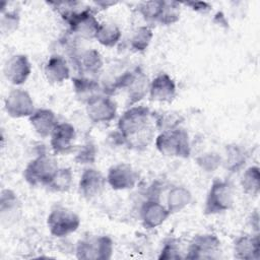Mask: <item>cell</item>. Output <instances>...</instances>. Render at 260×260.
Returning <instances> with one entry per match:
<instances>
[{"instance_id": "cell-8", "label": "cell", "mask_w": 260, "mask_h": 260, "mask_svg": "<svg viewBox=\"0 0 260 260\" xmlns=\"http://www.w3.org/2000/svg\"><path fill=\"white\" fill-rule=\"evenodd\" d=\"M221 251V243L214 234H199L193 237L185 254L186 259H216Z\"/></svg>"}, {"instance_id": "cell-6", "label": "cell", "mask_w": 260, "mask_h": 260, "mask_svg": "<svg viewBox=\"0 0 260 260\" xmlns=\"http://www.w3.org/2000/svg\"><path fill=\"white\" fill-rule=\"evenodd\" d=\"M80 225V217L73 210L64 206H55L47 217L50 234L56 238H65L75 233Z\"/></svg>"}, {"instance_id": "cell-13", "label": "cell", "mask_w": 260, "mask_h": 260, "mask_svg": "<svg viewBox=\"0 0 260 260\" xmlns=\"http://www.w3.org/2000/svg\"><path fill=\"white\" fill-rule=\"evenodd\" d=\"M31 64L24 54H14L4 63L3 74L5 79L16 86L23 84L31 74Z\"/></svg>"}, {"instance_id": "cell-12", "label": "cell", "mask_w": 260, "mask_h": 260, "mask_svg": "<svg viewBox=\"0 0 260 260\" xmlns=\"http://www.w3.org/2000/svg\"><path fill=\"white\" fill-rule=\"evenodd\" d=\"M107 184L117 191L129 190L136 186L139 175L128 162H118L113 165L106 176Z\"/></svg>"}, {"instance_id": "cell-33", "label": "cell", "mask_w": 260, "mask_h": 260, "mask_svg": "<svg viewBox=\"0 0 260 260\" xmlns=\"http://www.w3.org/2000/svg\"><path fill=\"white\" fill-rule=\"evenodd\" d=\"M196 165L205 173H213L222 165V156L216 151H206L195 157Z\"/></svg>"}, {"instance_id": "cell-26", "label": "cell", "mask_w": 260, "mask_h": 260, "mask_svg": "<svg viewBox=\"0 0 260 260\" xmlns=\"http://www.w3.org/2000/svg\"><path fill=\"white\" fill-rule=\"evenodd\" d=\"M121 37V29L116 23L111 21H104L100 23L94 36V40H96L99 44L106 48H113L120 42Z\"/></svg>"}, {"instance_id": "cell-28", "label": "cell", "mask_w": 260, "mask_h": 260, "mask_svg": "<svg viewBox=\"0 0 260 260\" xmlns=\"http://www.w3.org/2000/svg\"><path fill=\"white\" fill-rule=\"evenodd\" d=\"M240 184L245 194L256 197L260 192V170L257 166L246 168L241 176Z\"/></svg>"}, {"instance_id": "cell-36", "label": "cell", "mask_w": 260, "mask_h": 260, "mask_svg": "<svg viewBox=\"0 0 260 260\" xmlns=\"http://www.w3.org/2000/svg\"><path fill=\"white\" fill-rule=\"evenodd\" d=\"M185 256L175 240H169L166 242L159 252L158 259L160 260H170V259H183Z\"/></svg>"}, {"instance_id": "cell-34", "label": "cell", "mask_w": 260, "mask_h": 260, "mask_svg": "<svg viewBox=\"0 0 260 260\" xmlns=\"http://www.w3.org/2000/svg\"><path fill=\"white\" fill-rule=\"evenodd\" d=\"M20 24V15L17 10H8L1 12L0 30L2 35L8 36L18 29Z\"/></svg>"}, {"instance_id": "cell-4", "label": "cell", "mask_w": 260, "mask_h": 260, "mask_svg": "<svg viewBox=\"0 0 260 260\" xmlns=\"http://www.w3.org/2000/svg\"><path fill=\"white\" fill-rule=\"evenodd\" d=\"M235 203V194L232 184L225 180L212 181L205 201L203 212L206 215H214L230 210Z\"/></svg>"}, {"instance_id": "cell-21", "label": "cell", "mask_w": 260, "mask_h": 260, "mask_svg": "<svg viewBox=\"0 0 260 260\" xmlns=\"http://www.w3.org/2000/svg\"><path fill=\"white\" fill-rule=\"evenodd\" d=\"M234 255L242 260H258L260 258V239L258 233L239 236L233 244Z\"/></svg>"}, {"instance_id": "cell-29", "label": "cell", "mask_w": 260, "mask_h": 260, "mask_svg": "<svg viewBox=\"0 0 260 260\" xmlns=\"http://www.w3.org/2000/svg\"><path fill=\"white\" fill-rule=\"evenodd\" d=\"M152 39V28L149 25H140L132 31L129 38V46L132 51L136 53H142L147 50Z\"/></svg>"}, {"instance_id": "cell-35", "label": "cell", "mask_w": 260, "mask_h": 260, "mask_svg": "<svg viewBox=\"0 0 260 260\" xmlns=\"http://www.w3.org/2000/svg\"><path fill=\"white\" fill-rule=\"evenodd\" d=\"M164 0H153L140 2L137 6L138 13L147 22H156L159 16Z\"/></svg>"}, {"instance_id": "cell-14", "label": "cell", "mask_w": 260, "mask_h": 260, "mask_svg": "<svg viewBox=\"0 0 260 260\" xmlns=\"http://www.w3.org/2000/svg\"><path fill=\"white\" fill-rule=\"evenodd\" d=\"M107 185L106 177L95 168L86 167L78 182V193L85 200H92L100 196Z\"/></svg>"}, {"instance_id": "cell-20", "label": "cell", "mask_w": 260, "mask_h": 260, "mask_svg": "<svg viewBox=\"0 0 260 260\" xmlns=\"http://www.w3.org/2000/svg\"><path fill=\"white\" fill-rule=\"evenodd\" d=\"M28 122L35 132L43 138L50 137L59 124L55 112L46 108L36 109L32 115L28 117Z\"/></svg>"}, {"instance_id": "cell-1", "label": "cell", "mask_w": 260, "mask_h": 260, "mask_svg": "<svg viewBox=\"0 0 260 260\" xmlns=\"http://www.w3.org/2000/svg\"><path fill=\"white\" fill-rule=\"evenodd\" d=\"M117 132L129 148H146L155 132L152 112L146 106L129 107L118 119Z\"/></svg>"}, {"instance_id": "cell-18", "label": "cell", "mask_w": 260, "mask_h": 260, "mask_svg": "<svg viewBox=\"0 0 260 260\" xmlns=\"http://www.w3.org/2000/svg\"><path fill=\"white\" fill-rule=\"evenodd\" d=\"M139 215L142 225L150 230L161 225L169 218L171 213L160 200L145 199L140 207Z\"/></svg>"}, {"instance_id": "cell-11", "label": "cell", "mask_w": 260, "mask_h": 260, "mask_svg": "<svg viewBox=\"0 0 260 260\" xmlns=\"http://www.w3.org/2000/svg\"><path fill=\"white\" fill-rule=\"evenodd\" d=\"M85 112L92 123H109L117 117L118 106L110 94L104 92L85 105Z\"/></svg>"}, {"instance_id": "cell-15", "label": "cell", "mask_w": 260, "mask_h": 260, "mask_svg": "<svg viewBox=\"0 0 260 260\" xmlns=\"http://www.w3.org/2000/svg\"><path fill=\"white\" fill-rule=\"evenodd\" d=\"M22 211V204L17 194L9 188L2 189L0 193V221L1 225L8 228L16 223Z\"/></svg>"}, {"instance_id": "cell-7", "label": "cell", "mask_w": 260, "mask_h": 260, "mask_svg": "<svg viewBox=\"0 0 260 260\" xmlns=\"http://www.w3.org/2000/svg\"><path fill=\"white\" fill-rule=\"evenodd\" d=\"M58 168L53 156L41 153L26 165L23 170V178L30 186L43 185L46 187Z\"/></svg>"}, {"instance_id": "cell-38", "label": "cell", "mask_w": 260, "mask_h": 260, "mask_svg": "<svg viewBox=\"0 0 260 260\" xmlns=\"http://www.w3.org/2000/svg\"><path fill=\"white\" fill-rule=\"evenodd\" d=\"M249 221H250V225L255 230L256 233H258V230H259V214H258V211L255 210L250 218H249Z\"/></svg>"}, {"instance_id": "cell-5", "label": "cell", "mask_w": 260, "mask_h": 260, "mask_svg": "<svg viewBox=\"0 0 260 260\" xmlns=\"http://www.w3.org/2000/svg\"><path fill=\"white\" fill-rule=\"evenodd\" d=\"M114 252V243L109 236H91L81 239L75 247V256L80 260H109Z\"/></svg>"}, {"instance_id": "cell-27", "label": "cell", "mask_w": 260, "mask_h": 260, "mask_svg": "<svg viewBox=\"0 0 260 260\" xmlns=\"http://www.w3.org/2000/svg\"><path fill=\"white\" fill-rule=\"evenodd\" d=\"M73 172L69 167H59L46 187L56 193L68 192L73 185Z\"/></svg>"}, {"instance_id": "cell-30", "label": "cell", "mask_w": 260, "mask_h": 260, "mask_svg": "<svg viewBox=\"0 0 260 260\" xmlns=\"http://www.w3.org/2000/svg\"><path fill=\"white\" fill-rule=\"evenodd\" d=\"M182 3L178 1H162L161 10L157 18V23L168 26L179 21L181 16Z\"/></svg>"}, {"instance_id": "cell-9", "label": "cell", "mask_w": 260, "mask_h": 260, "mask_svg": "<svg viewBox=\"0 0 260 260\" xmlns=\"http://www.w3.org/2000/svg\"><path fill=\"white\" fill-rule=\"evenodd\" d=\"M69 27V31L76 38L89 40L94 39L100 25L94 12L91 8L83 7L64 19Z\"/></svg>"}, {"instance_id": "cell-19", "label": "cell", "mask_w": 260, "mask_h": 260, "mask_svg": "<svg viewBox=\"0 0 260 260\" xmlns=\"http://www.w3.org/2000/svg\"><path fill=\"white\" fill-rule=\"evenodd\" d=\"M176 82L168 73H159L150 81L148 90L150 101L158 103H171L176 98Z\"/></svg>"}, {"instance_id": "cell-32", "label": "cell", "mask_w": 260, "mask_h": 260, "mask_svg": "<svg viewBox=\"0 0 260 260\" xmlns=\"http://www.w3.org/2000/svg\"><path fill=\"white\" fill-rule=\"evenodd\" d=\"M96 156L98 148L95 144L92 141H86L82 145L77 147L74 155V160L78 165L91 167L95 162Z\"/></svg>"}, {"instance_id": "cell-37", "label": "cell", "mask_w": 260, "mask_h": 260, "mask_svg": "<svg viewBox=\"0 0 260 260\" xmlns=\"http://www.w3.org/2000/svg\"><path fill=\"white\" fill-rule=\"evenodd\" d=\"M182 5L189 7L191 10L195 12L203 13V14L211 10V5L208 2H204V1H188V2L182 3Z\"/></svg>"}, {"instance_id": "cell-3", "label": "cell", "mask_w": 260, "mask_h": 260, "mask_svg": "<svg viewBox=\"0 0 260 260\" xmlns=\"http://www.w3.org/2000/svg\"><path fill=\"white\" fill-rule=\"evenodd\" d=\"M154 144L157 151L165 156L187 158L191 154L189 133L181 126L159 132L155 136Z\"/></svg>"}, {"instance_id": "cell-16", "label": "cell", "mask_w": 260, "mask_h": 260, "mask_svg": "<svg viewBox=\"0 0 260 260\" xmlns=\"http://www.w3.org/2000/svg\"><path fill=\"white\" fill-rule=\"evenodd\" d=\"M75 127L68 123H59L50 136V145L55 154H67L74 150L76 141Z\"/></svg>"}, {"instance_id": "cell-17", "label": "cell", "mask_w": 260, "mask_h": 260, "mask_svg": "<svg viewBox=\"0 0 260 260\" xmlns=\"http://www.w3.org/2000/svg\"><path fill=\"white\" fill-rule=\"evenodd\" d=\"M71 61L74 64L78 74L81 76L94 77L101 72L104 66L103 56L95 49L79 50Z\"/></svg>"}, {"instance_id": "cell-22", "label": "cell", "mask_w": 260, "mask_h": 260, "mask_svg": "<svg viewBox=\"0 0 260 260\" xmlns=\"http://www.w3.org/2000/svg\"><path fill=\"white\" fill-rule=\"evenodd\" d=\"M72 87L75 98L86 105L95 96L104 93V88L94 77L75 76L72 78Z\"/></svg>"}, {"instance_id": "cell-25", "label": "cell", "mask_w": 260, "mask_h": 260, "mask_svg": "<svg viewBox=\"0 0 260 260\" xmlns=\"http://www.w3.org/2000/svg\"><path fill=\"white\" fill-rule=\"evenodd\" d=\"M222 156L223 168L230 173H238L244 169L247 162V152L245 148L237 143L228 144L224 147Z\"/></svg>"}, {"instance_id": "cell-39", "label": "cell", "mask_w": 260, "mask_h": 260, "mask_svg": "<svg viewBox=\"0 0 260 260\" xmlns=\"http://www.w3.org/2000/svg\"><path fill=\"white\" fill-rule=\"evenodd\" d=\"M116 3L112 2V1H96V2H94V5L100 7V9H107L110 6H113Z\"/></svg>"}, {"instance_id": "cell-23", "label": "cell", "mask_w": 260, "mask_h": 260, "mask_svg": "<svg viewBox=\"0 0 260 260\" xmlns=\"http://www.w3.org/2000/svg\"><path fill=\"white\" fill-rule=\"evenodd\" d=\"M44 74L50 83L60 84L70 78V67L64 57L54 54L46 62Z\"/></svg>"}, {"instance_id": "cell-24", "label": "cell", "mask_w": 260, "mask_h": 260, "mask_svg": "<svg viewBox=\"0 0 260 260\" xmlns=\"http://www.w3.org/2000/svg\"><path fill=\"white\" fill-rule=\"evenodd\" d=\"M193 200L191 191L182 185H176L170 188L166 196V206L171 215L176 214L188 207Z\"/></svg>"}, {"instance_id": "cell-10", "label": "cell", "mask_w": 260, "mask_h": 260, "mask_svg": "<svg viewBox=\"0 0 260 260\" xmlns=\"http://www.w3.org/2000/svg\"><path fill=\"white\" fill-rule=\"evenodd\" d=\"M4 110L9 117L20 119L28 118L36 111V108L29 92L21 87H15L6 95Z\"/></svg>"}, {"instance_id": "cell-2", "label": "cell", "mask_w": 260, "mask_h": 260, "mask_svg": "<svg viewBox=\"0 0 260 260\" xmlns=\"http://www.w3.org/2000/svg\"><path fill=\"white\" fill-rule=\"evenodd\" d=\"M149 84L150 81L146 73L137 66L119 75L112 84V89L114 91L123 90L126 93L128 107H132L148 94Z\"/></svg>"}, {"instance_id": "cell-31", "label": "cell", "mask_w": 260, "mask_h": 260, "mask_svg": "<svg viewBox=\"0 0 260 260\" xmlns=\"http://www.w3.org/2000/svg\"><path fill=\"white\" fill-rule=\"evenodd\" d=\"M154 127L159 132L171 130L181 126L183 118L174 112H161L152 113Z\"/></svg>"}]
</instances>
